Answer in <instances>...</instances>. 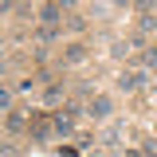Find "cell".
I'll return each mask as SVG.
<instances>
[{
  "label": "cell",
  "mask_w": 157,
  "mask_h": 157,
  "mask_svg": "<svg viewBox=\"0 0 157 157\" xmlns=\"http://www.w3.org/2000/svg\"><path fill=\"white\" fill-rule=\"evenodd\" d=\"M67 24H71V28H75V32H82V28H86V20L78 16V12H71V16H67Z\"/></svg>",
  "instance_id": "7"
},
{
  "label": "cell",
  "mask_w": 157,
  "mask_h": 157,
  "mask_svg": "<svg viewBox=\"0 0 157 157\" xmlns=\"http://www.w3.org/2000/svg\"><path fill=\"white\" fill-rule=\"evenodd\" d=\"M86 114L98 118V122H106V118L114 114V98H110V94H94V98H90V106H86Z\"/></svg>",
  "instance_id": "1"
},
{
  "label": "cell",
  "mask_w": 157,
  "mask_h": 157,
  "mask_svg": "<svg viewBox=\"0 0 157 157\" xmlns=\"http://www.w3.org/2000/svg\"><path fill=\"white\" fill-rule=\"evenodd\" d=\"M122 157H141V153H137V149H126V153H122Z\"/></svg>",
  "instance_id": "12"
},
{
  "label": "cell",
  "mask_w": 157,
  "mask_h": 157,
  "mask_svg": "<svg viewBox=\"0 0 157 157\" xmlns=\"http://www.w3.org/2000/svg\"><path fill=\"white\" fill-rule=\"evenodd\" d=\"M141 63H145V67H157V51H153V47H149V51L141 55Z\"/></svg>",
  "instance_id": "9"
},
{
  "label": "cell",
  "mask_w": 157,
  "mask_h": 157,
  "mask_svg": "<svg viewBox=\"0 0 157 157\" xmlns=\"http://www.w3.org/2000/svg\"><path fill=\"white\" fill-rule=\"evenodd\" d=\"M4 126H8L12 134H20V130H24L28 122H24V114H8V118H4Z\"/></svg>",
  "instance_id": "6"
},
{
  "label": "cell",
  "mask_w": 157,
  "mask_h": 157,
  "mask_svg": "<svg viewBox=\"0 0 157 157\" xmlns=\"http://www.w3.org/2000/svg\"><path fill=\"white\" fill-rule=\"evenodd\" d=\"M71 126H75V110H59L55 114V130L59 134H71Z\"/></svg>",
  "instance_id": "5"
},
{
  "label": "cell",
  "mask_w": 157,
  "mask_h": 157,
  "mask_svg": "<svg viewBox=\"0 0 157 157\" xmlns=\"http://www.w3.org/2000/svg\"><path fill=\"white\" fill-rule=\"evenodd\" d=\"M8 106H12V90H8V86H0V110H8Z\"/></svg>",
  "instance_id": "8"
},
{
  "label": "cell",
  "mask_w": 157,
  "mask_h": 157,
  "mask_svg": "<svg viewBox=\"0 0 157 157\" xmlns=\"http://www.w3.org/2000/svg\"><path fill=\"white\" fill-rule=\"evenodd\" d=\"M141 82H145L141 71H126V75H118V90H126V94H130V90H137Z\"/></svg>",
  "instance_id": "2"
},
{
  "label": "cell",
  "mask_w": 157,
  "mask_h": 157,
  "mask_svg": "<svg viewBox=\"0 0 157 157\" xmlns=\"http://www.w3.org/2000/svg\"><path fill=\"white\" fill-rule=\"evenodd\" d=\"M12 8H16V4H8V0H0V16H4V12H12Z\"/></svg>",
  "instance_id": "11"
},
{
  "label": "cell",
  "mask_w": 157,
  "mask_h": 157,
  "mask_svg": "<svg viewBox=\"0 0 157 157\" xmlns=\"http://www.w3.org/2000/svg\"><path fill=\"white\" fill-rule=\"evenodd\" d=\"M39 20H43L47 28H55L59 20H63V4H43V8H39Z\"/></svg>",
  "instance_id": "3"
},
{
  "label": "cell",
  "mask_w": 157,
  "mask_h": 157,
  "mask_svg": "<svg viewBox=\"0 0 157 157\" xmlns=\"http://www.w3.org/2000/svg\"><path fill=\"white\" fill-rule=\"evenodd\" d=\"M0 157H20V149H16V145H4V149H0Z\"/></svg>",
  "instance_id": "10"
},
{
  "label": "cell",
  "mask_w": 157,
  "mask_h": 157,
  "mask_svg": "<svg viewBox=\"0 0 157 157\" xmlns=\"http://www.w3.org/2000/svg\"><path fill=\"white\" fill-rule=\"evenodd\" d=\"M63 63H71V67H78V63H86V47H82V43H71V47L63 51Z\"/></svg>",
  "instance_id": "4"
}]
</instances>
